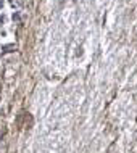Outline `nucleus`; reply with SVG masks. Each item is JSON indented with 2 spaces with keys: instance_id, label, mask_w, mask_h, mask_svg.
Wrapping results in <instances>:
<instances>
[{
  "instance_id": "obj_1",
  "label": "nucleus",
  "mask_w": 137,
  "mask_h": 153,
  "mask_svg": "<svg viewBox=\"0 0 137 153\" xmlns=\"http://www.w3.org/2000/svg\"><path fill=\"white\" fill-rule=\"evenodd\" d=\"M11 49H16V47H15V45H7V47H3V50H5V52H13Z\"/></svg>"
},
{
  "instance_id": "obj_3",
  "label": "nucleus",
  "mask_w": 137,
  "mask_h": 153,
  "mask_svg": "<svg viewBox=\"0 0 137 153\" xmlns=\"http://www.w3.org/2000/svg\"><path fill=\"white\" fill-rule=\"evenodd\" d=\"M3 7V0H0V8Z\"/></svg>"
},
{
  "instance_id": "obj_2",
  "label": "nucleus",
  "mask_w": 137,
  "mask_h": 153,
  "mask_svg": "<svg viewBox=\"0 0 137 153\" xmlns=\"http://www.w3.org/2000/svg\"><path fill=\"white\" fill-rule=\"evenodd\" d=\"M2 23H3V16H2V15H0V24H2Z\"/></svg>"
}]
</instances>
